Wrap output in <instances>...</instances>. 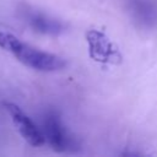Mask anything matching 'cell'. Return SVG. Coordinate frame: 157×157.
Segmentation results:
<instances>
[{
    "label": "cell",
    "mask_w": 157,
    "mask_h": 157,
    "mask_svg": "<svg viewBox=\"0 0 157 157\" xmlns=\"http://www.w3.org/2000/svg\"><path fill=\"white\" fill-rule=\"evenodd\" d=\"M86 39L88 44L90 56L99 63H118L121 60V55L113 47V43L108 37L97 29H91L86 33Z\"/></svg>",
    "instance_id": "obj_3"
},
{
    "label": "cell",
    "mask_w": 157,
    "mask_h": 157,
    "mask_svg": "<svg viewBox=\"0 0 157 157\" xmlns=\"http://www.w3.org/2000/svg\"><path fill=\"white\" fill-rule=\"evenodd\" d=\"M4 107L10 114L11 120L16 126L17 131L27 144H29L33 147H38L45 144V137L43 131L38 129V126L31 120V118L26 113L22 112V109L17 104L11 102H5Z\"/></svg>",
    "instance_id": "obj_2"
},
{
    "label": "cell",
    "mask_w": 157,
    "mask_h": 157,
    "mask_svg": "<svg viewBox=\"0 0 157 157\" xmlns=\"http://www.w3.org/2000/svg\"><path fill=\"white\" fill-rule=\"evenodd\" d=\"M0 48L9 52L23 65L37 71H58L66 65V61L61 56L39 50L9 32H0Z\"/></svg>",
    "instance_id": "obj_1"
},
{
    "label": "cell",
    "mask_w": 157,
    "mask_h": 157,
    "mask_svg": "<svg viewBox=\"0 0 157 157\" xmlns=\"http://www.w3.org/2000/svg\"><path fill=\"white\" fill-rule=\"evenodd\" d=\"M29 21H31L32 27L36 28V31H39L42 33L58 34L63 32V26L60 22L53 18H48L43 15H32L29 17Z\"/></svg>",
    "instance_id": "obj_5"
},
{
    "label": "cell",
    "mask_w": 157,
    "mask_h": 157,
    "mask_svg": "<svg viewBox=\"0 0 157 157\" xmlns=\"http://www.w3.org/2000/svg\"><path fill=\"white\" fill-rule=\"evenodd\" d=\"M43 126H44L43 134H44L45 141L49 142L53 150L58 152H63L72 147L74 141L69 136L60 118L55 113H49L45 115Z\"/></svg>",
    "instance_id": "obj_4"
}]
</instances>
